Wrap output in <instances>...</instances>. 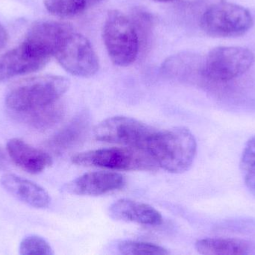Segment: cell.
I'll return each mask as SVG.
<instances>
[{"instance_id":"cell-1","label":"cell","mask_w":255,"mask_h":255,"mask_svg":"<svg viewBox=\"0 0 255 255\" xmlns=\"http://www.w3.org/2000/svg\"><path fill=\"white\" fill-rule=\"evenodd\" d=\"M145 150L158 167L171 173L180 174L193 165L197 144L189 129L177 127L162 131L155 130Z\"/></svg>"},{"instance_id":"cell-2","label":"cell","mask_w":255,"mask_h":255,"mask_svg":"<svg viewBox=\"0 0 255 255\" xmlns=\"http://www.w3.org/2000/svg\"><path fill=\"white\" fill-rule=\"evenodd\" d=\"M69 79L42 75L19 81L7 92L5 104L16 116L58 101L70 88Z\"/></svg>"},{"instance_id":"cell-3","label":"cell","mask_w":255,"mask_h":255,"mask_svg":"<svg viewBox=\"0 0 255 255\" xmlns=\"http://www.w3.org/2000/svg\"><path fill=\"white\" fill-rule=\"evenodd\" d=\"M254 54L241 46H219L203 58L202 80L225 83L247 73L254 63Z\"/></svg>"},{"instance_id":"cell-4","label":"cell","mask_w":255,"mask_h":255,"mask_svg":"<svg viewBox=\"0 0 255 255\" xmlns=\"http://www.w3.org/2000/svg\"><path fill=\"white\" fill-rule=\"evenodd\" d=\"M103 40L114 64L127 67L136 59L139 49L137 34L131 21L122 12L113 10L108 13Z\"/></svg>"},{"instance_id":"cell-5","label":"cell","mask_w":255,"mask_h":255,"mask_svg":"<svg viewBox=\"0 0 255 255\" xmlns=\"http://www.w3.org/2000/svg\"><path fill=\"white\" fill-rule=\"evenodd\" d=\"M74 164L113 170L154 171L158 166L142 148H111L79 153L72 158Z\"/></svg>"},{"instance_id":"cell-6","label":"cell","mask_w":255,"mask_h":255,"mask_svg":"<svg viewBox=\"0 0 255 255\" xmlns=\"http://www.w3.org/2000/svg\"><path fill=\"white\" fill-rule=\"evenodd\" d=\"M250 12L243 6L227 1L211 4L201 16L202 31L214 37H235L244 35L253 26Z\"/></svg>"},{"instance_id":"cell-7","label":"cell","mask_w":255,"mask_h":255,"mask_svg":"<svg viewBox=\"0 0 255 255\" xmlns=\"http://www.w3.org/2000/svg\"><path fill=\"white\" fill-rule=\"evenodd\" d=\"M54 56L64 70L79 77H91L100 67L98 57L89 40L73 31L63 39Z\"/></svg>"},{"instance_id":"cell-8","label":"cell","mask_w":255,"mask_h":255,"mask_svg":"<svg viewBox=\"0 0 255 255\" xmlns=\"http://www.w3.org/2000/svg\"><path fill=\"white\" fill-rule=\"evenodd\" d=\"M154 129L134 118L115 116L102 121L94 129L97 140L145 150Z\"/></svg>"},{"instance_id":"cell-9","label":"cell","mask_w":255,"mask_h":255,"mask_svg":"<svg viewBox=\"0 0 255 255\" xmlns=\"http://www.w3.org/2000/svg\"><path fill=\"white\" fill-rule=\"evenodd\" d=\"M71 31L73 28L64 22L39 21L28 30L23 43L37 53L50 59L55 55L63 39Z\"/></svg>"},{"instance_id":"cell-10","label":"cell","mask_w":255,"mask_h":255,"mask_svg":"<svg viewBox=\"0 0 255 255\" xmlns=\"http://www.w3.org/2000/svg\"><path fill=\"white\" fill-rule=\"evenodd\" d=\"M49 60L22 42L17 47L0 55V81L37 71Z\"/></svg>"},{"instance_id":"cell-11","label":"cell","mask_w":255,"mask_h":255,"mask_svg":"<svg viewBox=\"0 0 255 255\" xmlns=\"http://www.w3.org/2000/svg\"><path fill=\"white\" fill-rule=\"evenodd\" d=\"M125 184V178L121 174L90 172L67 183L64 190L78 196H98L123 188Z\"/></svg>"},{"instance_id":"cell-12","label":"cell","mask_w":255,"mask_h":255,"mask_svg":"<svg viewBox=\"0 0 255 255\" xmlns=\"http://www.w3.org/2000/svg\"><path fill=\"white\" fill-rule=\"evenodd\" d=\"M6 150L12 161L27 173H41L52 164V157L48 153L19 139H10Z\"/></svg>"},{"instance_id":"cell-13","label":"cell","mask_w":255,"mask_h":255,"mask_svg":"<svg viewBox=\"0 0 255 255\" xmlns=\"http://www.w3.org/2000/svg\"><path fill=\"white\" fill-rule=\"evenodd\" d=\"M0 181L7 193L28 206L43 209L50 204L51 199L47 192L32 181L13 174H5Z\"/></svg>"},{"instance_id":"cell-14","label":"cell","mask_w":255,"mask_h":255,"mask_svg":"<svg viewBox=\"0 0 255 255\" xmlns=\"http://www.w3.org/2000/svg\"><path fill=\"white\" fill-rule=\"evenodd\" d=\"M109 214L115 220L143 226H159L163 222L161 214L153 207L128 199L117 201L110 207Z\"/></svg>"},{"instance_id":"cell-15","label":"cell","mask_w":255,"mask_h":255,"mask_svg":"<svg viewBox=\"0 0 255 255\" xmlns=\"http://www.w3.org/2000/svg\"><path fill=\"white\" fill-rule=\"evenodd\" d=\"M89 127L90 115L86 112H82L53 135L47 141L46 145L58 154L67 151L79 145L85 139Z\"/></svg>"},{"instance_id":"cell-16","label":"cell","mask_w":255,"mask_h":255,"mask_svg":"<svg viewBox=\"0 0 255 255\" xmlns=\"http://www.w3.org/2000/svg\"><path fill=\"white\" fill-rule=\"evenodd\" d=\"M196 251L205 255H250L255 253V244L245 240L206 238L196 243Z\"/></svg>"},{"instance_id":"cell-17","label":"cell","mask_w":255,"mask_h":255,"mask_svg":"<svg viewBox=\"0 0 255 255\" xmlns=\"http://www.w3.org/2000/svg\"><path fill=\"white\" fill-rule=\"evenodd\" d=\"M64 106L58 100L44 107L16 117L33 128L46 130L59 123L64 116Z\"/></svg>"},{"instance_id":"cell-18","label":"cell","mask_w":255,"mask_h":255,"mask_svg":"<svg viewBox=\"0 0 255 255\" xmlns=\"http://www.w3.org/2000/svg\"><path fill=\"white\" fill-rule=\"evenodd\" d=\"M46 8L55 16L71 17L86 9L85 0H43Z\"/></svg>"},{"instance_id":"cell-19","label":"cell","mask_w":255,"mask_h":255,"mask_svg":"<svg viewBox=\"0 0 255 255\" xmlns=\"http://www.w3.org/2000/svg\"><path fill=\"white\" fill-rule=\"evenodd\" d=\"M118 251L127 255H169L167 250L150 243L139 241H121L118 246Z\"/></svg>"},{"instance_id":"cell-20","label":"cell","mask_w":255,"mask_h":255,"mask_svg":"<svg viewBox=\"0 0 255 255\" xmlns=\"http://www.w3.org/2000/svg\"><path fill=\"white\" fill-rule=\"evenodd\" d=\"M19 251L21 255L54 254L47 241L37 235H30L24 238L19 244Z\"/></svg>"},{"instance_id":"cell-21","label":"cell","mask_w":255,"mask_h":255,"mask_svg":"<svg viewBox=\"0 0 255 255\" xmlns=\"http://www.w3.org/2000/svg\"><path fill=\"white\" fill-rule=\"evenodd\" d=\"M240 166L242 173L248 171L255 170V136L249 139L246 144L241 156Z\"/></svg>"},{"instance_id":"cell-22","label":"cell","mask_w":255,"mask_h":255,"mask_svg":"<svg viewBox=\"0 0 255 255\" xmlns=\"http://www.w3.org/2000/svg\"><path fill=\"white\" fill-rule=\"evenodd\" d=\"M7 34L5 29L0 25V49L4 47V45L7 43Z\"/></svg>"},{"instance_id":"cell-23","label":"cell","mask_w":255,"mask_h":255,"mask_svg":"<svg viewBox=\"0 0 255 255\" xmlns=\"http://www.w3.org/2000/svg\"><path fill=\"white\" fill-rule=\"evenodd\" d=\"M7 160L4 151L0 147V169H4L7 167Z\"/></svg>"},{"instance_id":"cell-24","label":"cell","mask_w":255,"mask_h":255,"mask_svg":"<svg viewBox=\"0 0 255 255\" xmlns=\"http://www.w3.org/2000/svg\"><path fill=\"white\" fill-rule=\"evenodd\" d=\"M101 1L102 0H85L88 7V6L94 5V4H97V3Z\"/></svg>"},{"instance_id":"cell-25","label":"cell","mask_w":255,"mask_h":255,"mask_svg":"<svg viewBox=\"0 0 255 255\" xmlns=\"http://www.w3.org/2000/svg\"><path fill=\"white\" fill-rule=\"evenodd\" d=\"M153 1H160V2H168V1H175V0H153Z\"/></svg>"}]
</instances>
